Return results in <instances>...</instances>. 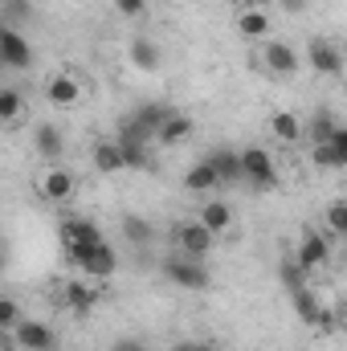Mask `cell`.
<instances>
[{
	"instance_id": "7",
	"label": "cell",
	"mask_w": 347,
	"mask_h": 351,
	"mask_svg": "<svg viewBox=\"0 0 347 351\" xmlns=\"http://www.w3.org/2000/svg\"><path fill=\"white\" fill-rule=\"evenodd\" d=\"M82 98H86V86H82V78L74 70H58V74L45 78V102L49 106L74 110V106H82Z\"/></svg>"
},
{
	"instance_id": "19",
	"label": "cell",
	"mask_w": 347,
	"mask_h": 351,
	"mask_svg": "<svg viewBox=\"0 0 347 351\" xmlns=\"http://www.w3.org/2000/svg\"><path fill=\"white\" fill-rule=\"evenodd\" d=\"M217 176H221V184H246V168H241V152H233V147H213L208 156H204Z\"/></svg>"
},
{
	"instance_id": "8",
	"label": "cell",
	"mask_w": 347,
	"mask_h": 351,
	"mask_svg": "<svg viewBox=\"0 0 347 351\" xmlns=\"http://www.w3.org/2000/svg\"><path fill=\"white\" fill-rule=\"evenodd\" d=\"M241 168H246V184H254L261 192L278 188V160L265 152V147H241Z\"/></svg>"
},
{
	"instance_id": "24",
	"label": "cell",
	"mask_w": 347,
	"mask_h": 351,
	"mask_svg": "<svg viewBox=\"0 0 347 351\" xmlns=\"http://www.w3.org/2000/svg\"><path fill=\"white\" fill-rule=\"evenodd\" d=\"M290 302H294V315H298L307 327H319V315H323V298H319L311 286L294 290V294H290Z\"/></svg>"
},
{
	"instance_id": "33",
	"label": "cell",
	"mask_w": 347,
	"mask_h": 351,
	"mask_svg": "<svg viewBox=\"0 0 347 351\" xmlns=\"http://www.w3.org/2000/svg\"><path fill=\"white\" fill-rule=\"evenodd\" d=\"M123 16H139V12H147V0H110Z\"/></svg>"
},
{
	"instance_id": "34",
	"label": "cell",
	"mask_w": 347,
	"mask_h": 351,
	"mask_svg": "<svg viewBox=\"0 0 347 351\" xmlns=\"http://www.w3.org/2000/svg\"><path fill=\"white\" fill-rule=\"evenodd\" d=\"M110 351H147V343L135 339V335H119V339L110 343Z\"/></svg>"
},
{
	"instance_id": "31",
	"label": "cell",
	"mask_w": 347,
	"mask_h": 351,
	"mask_svg": "<svg viewBox=\"0 0 347 351\" xmlns=\"http://www.w3.org/2000/svg\"><path fill=\"white\" fill-rule=\"evenodd\" d=\"M21 327V302L16 298H0V331L12 335Z\"/></svg>"
},
{
	"instance_id": "38",
	"label": "cell",
	"mask_w": 347,
	"mask_h": 351,
	"mask_svg": "<svg viewBox=\"0 0 347 351\" xmlns=\"http://www.w3.org/2000/svg\"><path fill=\"white\" fill-rule=\"evenodd\" d=\"M339 319H344V327H347V302H344V306H339Z\"/></svg>"
},
{
	"instance_id": "21",
	"label": "cell",
	"mask_w": 347,
	"mask_h": 351,
	"mask_svg": "<svg viewBox=\"0 0 347 351\" xmlns=\"http://www.w3.org/2000/svg\"><path fill=\"white\" fill-rule=\"evenodd\" d=\"M192 131H196V123H192L184 110H172V114H168V123L160 127L156 143H160V147H180V143H188V139H192Z\"/></svg>"
},
{
	"instance_id": "10",
	"label": "cell",
	"mask_w": 347,
	"mask_h": 351,
	"mask_svg": "<svg viewBox=\"0 0 347 351\" xmlns=\"http://www.w3.org/2000/svg\"><path fill=\"white\" fill-rule=\"evenodd\" d=\"M0 66L4 70H33V45L25 41V33L16 25H4L0 29Z\"/></svg>"
},
{
	"instance_id": "29",
	"label": "cell",
	"mask_w": 347,
	"mask_h": 351,
	"mask_svg": "<svg viewBox=\"0 0 347 351\" xmlns=\"http://www.w3.org/2000/svg\"><path fill=\"white\" fill-rule=\"evenodd\" d=\"M327 233L347 241V196H339V200L327 204Z\"/></svg>"
},
{
	"instance_id": "14",
	"label": "cell",
	"mask_w": 347,
	"mask_h": 351,
	"mask_svg": "<svg viewBox=\"0 0 347 351\" xmlns=\"http://www.w3.org/2000/svg\"><path fill=\"white\" fill-rule=\"evenodd\" d=\"M90 164L98 168V176H119V172H127L123 143H119V139H94V147H90Z\"/></svg>"
},
{
	"instance_id": "1",
	"label": "cell",
	"mask_w": 347,
	"mask_h": 351,
	"mask_svg": "<svg viewBox=\"0 0 347 351\" xmlns=\"http://www.w3.org/2000/svg\"><path fill=\"white\" fill-rule=\"evenodd\" d=\"M217 241L221 237L200 217H184V221H176L172 229H168V245H172L176 254H188V258H208L217 250Z\"/></svg>"
},
{
	"instance_id": "28",
	"label": "cell",
	"mask_w": 347,
	"mask_h": 351,
	"mask_svg": "<svg viewBox=\"0 0 347 351\" xmlns=\"http://www.w3.org/2000/svg\"><path fill=\"white\" fill-rule=\"evenodd\" d=\"M119 229H123V237H127L131 245H152V241H156V225L143 221V217H135V213H127V217L119 221Z\"/></svg>"
},
{
	"instance_id": "22",
	"label": "cell",
	"mask_w": 347,
	"mask_h": 351,
	"mask_svg": "<svg viewBox=\"0 0 347 351\" xmlns=\"http://www.w3.org/2000/svg\"><path fill=\"white\" fill-rule=\"evenodd\" d=\"M339 127H344V123L335 119V110H327V106L311 110V119H307V147H315V143H327V139H331Z\"/></svg>"
},
{
	"instance_id": "26",
	"label": "cell",
	"mask_w": 347,
	"mask_h": 351,
	"mask_svg": "<svg viewBox=\"0 0 347 351\" xmlns=\"http://www.w3.org/2000/svg\"><path fill=\"white\" fill-rule=\"evenodd\" d=\"M25 110H29V102H25V94L16 86H4L0 90V123L4 127H16L21 119H25Z\"/></svg>"
},
{
	"instance_id": "9",
	"label": "cell",
	"mask_w": 347,
	"mask_h": 351,
	"mask_svg": "<svg viewBox=\"0 0 347 351\" xmlns=\"http://www.w3.org/2000/svg\"><path fill=\"white\" fill-rule=\"evenodd\" d=\"M12 348L21 351H58V331L41 319H21V327L12 335H4Z\"/></svg>"
},
{
	"instance_id": "37",
	"label": "cell",
	"mask_w": 347,
	"mask_h": 351,
	"mask_svg": "<svg viewBox=\"0 0 347 351\" xmlns=\"http://www.w3.org/2000/svg\"><path fill=\"white\" fill-rule=\"evenodd\" d=\"M246 4H258V8H270V4H274V0H246Z\"/></svg>"
},
{
	"instance_id": "32",
	"label": "cell",
	"mask_w": 347,
	"mask_h": 351,
	"mask_svg": "<svg viewBox=\"0 0 347 351\" xmlns=\"http://www.w3.org/2000/svg\"><path fill=\"white\" fill-rule=\"evenodd\" d=\"M282 286H286L290 294L307 286V269H302V265L294 262V258H290V262H282Z\"/></svg>"
},
{
	"instance_id": "4",
	"label": "cell",
	"mask_w": 347,
	"mask_h": 351,
	"mask_svg": "<svg viewBox=\"0 0 347 351\" xmlns=\"http://www.w3.org/2000/svg\"><path fill=\"white\" fill-rule=\"evenodd\" d=\"M33 188H37V196L45 204H70L78 196V172L66 168V164H49V168L37 172V184Z\"/></svg>"
},
{
	"instance_id": "11",
	"label": "cell",
	"mask_w": 347,
	"mask_h": 351,
	"mask_svg": "<svg viewBox=\"0 0 347 351\" xmlns=\"http://www.w3.org/2000/svg\"><path fill=\"white\" fill-rule=\"evenodd\" d=\"M294 262L302 265L307 274L331 262V241H327V233H323V229H302V237H298V245H294Z\"/></svg>"
},
{
	"instance_id": "39",
	"label": "cell",
	"mask_w": 347,
	"mask_h": 351,
	"mask_svg": "<svg viewBox=\"0 0 347 351\" xmlns=\"http://www.w3.org/2000/svg\"><path fill=\"white\" fill-rule=\"evenodd\" d=\"M8 351H21V348H12V343H8Z\"/></svg>"
},
{
	"instance_id": "23",
	"label": "cell",
	"mask_w": 347,
	"mask_h": 351,
	"mask_svg": "<svg viewBox=\"0 0 347 351\" xmlns=\"http://www.w3.org/2000/svg\"><path fill=\"white\" fill-rule=\"evenodd\" d=\"M196 217H200V221H204L217 237L233 233V221H237V217H233V208H229L225 200H208V204H200V213H196Z\"/></svg>"
},
{
	"instance_id": "30",
	"label": "cell",
	"mask_w": 347,
	"mask_h": 351,
	"mask_svg": "<svg viewBox=\"0 0 347 351\" xmlns=\"http://www.w3.org/2000/svg\"><path fill=\"white\" fill-rule=\"evenodd\" d=\"M123 156H127V168L152 172V143H123Z\"/></svg>"
},
{
	"instance_id": "18",
	"label": "cell",
	"mask_w": 347,
	"mask_h": 351,
	"mask_svg": "<svg viewBox=\"0 0 347 351\" xmlns=\"http://www.w3.org/2000/svg\"><path fill=\"white\" fill-rule=\"evenodd\" d=\"M127 62H131L135 70H143V74H156V70L164 66V49H160L152 37H131V45H127Z\"/></svg>"
},
{
	"instance_id": "20",
	"label": "cell",
	"mask_w": 347,
	"mask_h": 351,
	"mask_svg": "<svg viewBox=\"0 0 347 351\" xmlns=\"http://www.w3.org/2000/svg\"><path fill=\"white\" fill-rule=\"evenodd\" d=\"M62 298H66V306L74 311V315H86V311H94L98 306V282H82V278H70L66 282V290H62Z\"/></svg>"
},
{
	"instance_id": "2",
	"label": "cell",
	"mask_w": 347,
	"mask_h": 351,
	"mask_svg": "<svg viewBox=\"0 0 347 351\" xmlns=\"http://www.w3.org/2000/svg\"><path fill=\"white\" fill-rule=\"evenodd\" d=\"M66 258L78 274H86L90 282H106L119 269V254L106 241H98V245H66Z\"/></svg>"
},
{
	"instance_id": "6",
	"label": "cell",
	"mask_w": 347,
	"mask_h": 351,
	"mask_svg": "<svg viewBox=\"0 0 347 351\" xmlns=\"http://www.w3.org/2000/svg\"><path fill=\"white\" fill-rule=\"evenodd\" d=\"M307 66H311L319 78H344V70H347L344 45L331 41V37H311V41H307Z\"/></svg>"
},
{
	"instance_id": "27",
	"label": "cell",
	"mask_w": 347,
	"mask_h": 351,
	"mask_svg": "<svg viewBox=\"0 0 347 351\" xmlns=\"http://www.w3.org/2000/svg\"><path fill=\"white\" fill-rule=\"evenodd\" d=\"M131 114L139 119V127H147L152 135H160V127L168 123V114H172V106H168V102H139V106H135Z\"/></svg>"
},
{
	"instance_id": "35",
	"label": "cell",
	"mask_w": 347,
	"mask_h": 351,
	"mask_svg": "<svg viewBox=\"0 0 347 351\" xmlns=\"http://www.w3.org/2000/svg\"><path fill=\"white\" fill-rule=\"evenodd\" d=\"M274 4H278L282 12H307V4H311V0H274Z\"/></svg>"
},
{
	"instance_id": "15",
	"label": "cell",
	"mask_w": 347,
	"mask_h": 351,
	"mask_svg": "<svg viewBox=\"0 0 347 351\" xmlns=\"http://www.w3.org/2000/svg\"><path fill=\"white\" fill-rule=\"evenodd\" d=\"M58 237H62V250H66V245H98V241H106L102 229H98L90 217H66V221L58 225Z\"/></svg>"
},
{
	"instance_id": "3",
	"label": "cell",
	"mask_w": 347,
	"mask_h": 351,
	"mask_svg": "<svg viewBox=\"0 0 347 351\" xmlns=\"http://www.w3.org/2000/svg\"><path fill=\"white\" fill-rule=\"evenodd\" d=\"M160 269H164V278L176 282L180 290H208L213 286V269L204 265V258H188V254H176L172 250L160 262Z\"/></svg>"
},
{
	"instance_id": "16",
	"label": "cell",
	"mask_w": 347,
	"mask_h": 351,
	"mask_svg": "<svg viewBox=\"0 0 347 351\" xmlns=\"http://www.w3.org/2000/svg\"><path fill=\"white\" fill-rule=\"evenodd\" d=\"M311 164L315 168H347V127H339L327 143H315L311 147Z\"/></svg>"
},
{
	"instance_id": "13",
	"label": "cell",
	"mask_w": 347,
	"mask_h": 351,
	"mask_svg": "<svg viewBox=\"0 0 347 351\" xmlns=\"http://www.w3.org/2000/svg\"><path fill=\"white\" fill-rule=\"evenodd\" d=\"M33 152L45 164H62V156H66V131L58 123H37L33 127Z\"/></svg>"
},
{
	"instance_id": "25",
	"label": "cell",
	"mask_w": 347,
	"mask_h": 351,
	"mask_svg": "<svg viewBox=\"0 0 347 351\" xmlns=\"http://www.w3.org/2000/svg\"><path fill=\"white\" fill-rule=\"evenodd\" d=\"M184 188H188V192H213V188H221V176H217V168H213L208 160H196V164L184 172Z\"/></svg>"
},
{
	"instance_id": "17",
	"label": "cell",
	"mask_w": 347,
	"mask_h": 351,
	"mask_svg": "<svg viewBox=\"0 0 347 351\" xmlns=\"http://www.w3.org/2000/svg\"><path fill=\"white\" fill-rule=\"evenodd\" d=\"M265 127H270V135H274L278 143H286V147H294V143H307V123H302L294 110H274Z\"/></svg>"
},
{
	"instance_id": "36",
	"label": "cell",
	"mask_w": 347,
	"mask_h": 351,
	"mask_svg": "<svg viewBox=\"0 0 347 351\" xmlns=\"http://www.w3.org/2000/svg\"><path fill=\"white\" fill-rule=\"evenodd\" d=\"M172 351H217L213 343H204V339H192V343H176Z\"/></svg>"
},
{
	"instance_id": "12",
	"label": "cell",
	"mask_w": 347,
	"mask_h": 351,
	"mask_svg": "<svg viewBox=\"0 0 347 351\" xmlns=\"http://www.w3.org/2000/svg\"><path fill=\"white\" fill-rule=\"evenodd\" d=\"M233 29H237V37H246V41H270L274 16H270L265 8H258V4H241L237 16H233Z\"/></svg>"
},
{
	"instance_id": "5",
	"label": "cell",
	"mask_w": 347,
	"mask_h": 351,
	"mask_svg": "<svg viewBox=\"0 0 347 351\" xmlns=\"http://www.w3.org/2000/svg\"><path fill=\"white\" fill-rule=\"evenodd\" d=\"M302 66H307V58H302L290 41H282V37L261 41V70H265L270 78H298Z\"/></svg>"
}]
</instances>
